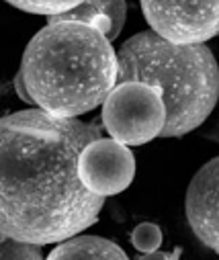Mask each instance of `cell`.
I'll return each mask as SVG.
<instances>
[{"label":"cell","instance_id":"6da1fadb","mask_svg":"<svg viewBox=\"0 0 219 260\" xmlns=\"http://www.w3.org/2000/svg\"><path fill=\"white\" fill-rule=\"evenodd\" d=\"M92 123L29 109L0 117V236L45 246L88 230L105 205L78 176Z\"/></svg>","mask_w":219,"mask_h":260},{"label":"cell","instance_id":"7a4b0ae2","mask_svg":"<svg viewBox=\"0 0 219 260\" xmlns=\"http://www.w3.org/2000/svg\"><path fill=\"white\" fill-rule=\"evenodd\" d=\"M17 76L41 111L76 119L117 86V53L90 25L49 23L29 41Z\"/></svg>","mask_w":219,"mask_h":260},{"label":"cell","instance_id":"3957f363","mask_svg":"<svg viewBox=\"0 0 219 260\" xmlns=\"http://www.w3.org/2000/svg\"><path fill=\"white\" fill-rule=\"evenodd\" d=\"M117 82L158 90L166 121L162 138H180L213 111L219 92L217 63L207 45H176L152 31L129 37L117 53Z\"/></svg>","mask_w":219,"mask_h":260},{"label":"cell","instance_id":"277c9868","mask_svg":"<svg viewBox=\"0 0 219 260\" xmlns=\"http://www.w3.org/2000/svg\"><path fill=\"white\" fill-rule=\"evenodd\" d=\"M166 121L158 90L139 84H117L103 103V123L115 142L123 146H143L162 134Z\"/></svg>","mask_w":219,"mask_h":260},{"label":"cell","instance_id":"5b68a950","mask_svg":"<svg viewBox=\"0 0 219 260\" xmlns=\"http://www.w3.org/2000/svg\"><path fill=\"white\" fill-rule=\"evenodd\" d=\"M141 11L152 33L176 45H203L219 29L217 3H141Z\"/></svg>","mask_w":219,"mask_h":260},{"label":"cell","instance_id":"8992f818","mask_svg":"<svg viewBox=\"0 0 219 260\" xmlns=\"http://www.w3.org/2000/svg\"><path fill=\"white\" fill-rule=\"evenodd\" d=\"M78 176L97 197L119 194L135 176V158L127 146L115 140L99 138L82 150Z\"/></svg>","mask_w":219,"mask_h":260},{"label":"cell","instance_id":"52a82bcc","mask_svg":"<svg viewBox=\"0 0 219 260\" xmlns=\"http://www.w3.org/2000/svg\"><path fill=\"white\" fill-rule=\"evenodd\" d=\"M217 178H219V160H209L191 180L186 190V219L195 236L209 246L219 250L217 236Z\"/></svg>","mask_w":219,"mask_h":260},{"label":"cell","instance_id":"ba28073f","mask_svg":"<svg viewBox=\"0 0 219 260\" xmlns=\"http://www.w3.org/2000/svg\"><path fill=\"white\" fill-rule=\"evenodd\" d=\"M45 260H129L111 240L99 236H74L55 246Z\"/></svg>","mask_w":219,"mask_h":260},{"label":"cell","instance_id":"9c48e42d","mask_svg":"<svg viewBox=\"0 0 219 260\" xmlns=\"http://www.w3.org/2000/svg\"><path fill=\"white\" fill-rule=\"evenodd\" d=\"M0 260H43L41 246L0 238Z\"/></svg>","mask_w":219,"mask_h":260},{"label":"cell","instance_id":"30bf717a","mask_svg":"<svg viewBox=\"0 0 219 260\" xmlns=\"http://www.w3.org/2000/svg\"><path fill=\"white\" fill-rule=\"evenodd\" d=\"M131 244L135 246V250L143 254L156 252L162 244V230L156 223H139L131 234Z\"/></svg>","mask_w":219,"mask_h":260},{"label":"cell","instance_id":"8fae6325","mask_svg":"<svg viewBox=\"0 0 219 260\" xmlns=\"http://www.w3.org/2000/svg\"><path fill=\"white\" fill-rule=\"evenodd\" d=\"M15 9L23 11V13H31V15H43V17H57V15H64L68 13L70 9H74L78 3H55V0H51V3H11Z\"/></svg>","mask_w":219,"mask_h":260},{"label":"cell","instance_id":"7c38bea8","mask_svg":"<svg viewBox=\"0 0 219 260\" xmlns=\"http://www.w3.org/2000/svg\"><path fill=\"white\" fill-rule=\"evenodd\" d=\"M180 256V250H174V252H150V254H143L139 256L137 260H178Z\"/></svg>","mask_w":219,"mask_h":260},{"label":"cell","instance_id":"4fadbf2b","mask_svg":"<svg viewBox=\"0 0 219 260\" xmlns=\"http://www.w3.org/2000/svg\"><path fill=\"white\" fill-rule=\"evenodd\" d=\"M15 86H17V92H19V96H21L25 103L33 105V103H31V99H29V94H27V90H25V86H23V82L19 80V76H17V80H15Z\"/></svg>","mask_w":219,"mask_h":260}]
</instances>
